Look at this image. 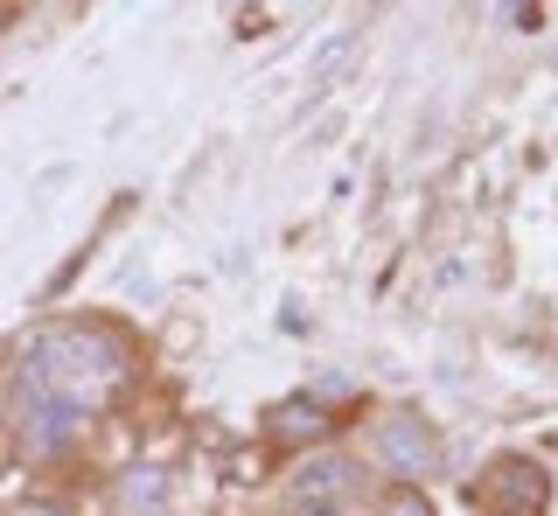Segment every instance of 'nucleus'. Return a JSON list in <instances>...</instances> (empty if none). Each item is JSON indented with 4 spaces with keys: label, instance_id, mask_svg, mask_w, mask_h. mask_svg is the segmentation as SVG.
Listing matches in <instances>:
<instances>
[{
    "label": "nucleus",
    "instance_id": "5",
    "mask_svg": "<svg viewBox=\"0 0 558 516\" xmlns=\"http://www.w3.org/2000/svg\"><path fill=\"white\" fill-rule=\"evenodd\" d=\"M322 433H328V411L314 405V398H287V405L272 411V440L279 446H314Z\"/></svg>",
    "mask_w": 558,
    "mask_h": 516
},
{
    "label": "nucleus",
    "instance_id": "6",
    "mask_svg": "<svg viewBox=\"0 0 558 516\" xmlns=\"http://www.w3.org/2000/svg\"><path fill=\"white\" fill-rule=\"evenodd\" d=\"M384 516H433V509H426V503H418V495H405V489H398V495H391V503H384Z\"/></svg>",
    "mask_w": 558,
    "mask_h": 516
},
{
    "label": "nucleus",
    "instance_id": "4",
    "mask_svg": "<svg viewBox=\"0 0 558 516\" xmlns=\"http://www.w3.org/2000/svg\"><path fill=\"white\" fill-rule=\"evenodd\" d=\"M377 460L391 475H426L433 460H440V446H433V433L418 419H405V411H398V419H384L377 426Z\"/></svg>",
    "mask_w": 558,
    "mask_h": 516
},
{
    "label": "nucleus",
    "instance_id": "1",
    "mask_svg": "<svg viewBox=\"0 0 558 516\" xmlns=\"http://www.w3.org/2000/svg\"><path fill=\"white\" fill-rule=\"evenodd\" d=\"M22 370L43 391H57L63 405L92 411V405H105L119 391V377H126V349H119L105 329H57V335H43L28 349Z\"/></svg>",
    "mask_w": 558,
    "mask_h": 516
},
{
    "label": "nucleus",
    "instance_id": "2",
    "mask_svg": "<svg viewBox=\"0 0 558 516\" xmlns=\"http://www.w3.org/2000/svg\"><path fill=\"white\" fill-rule=\"evenodd\" d=\"M14 419H22V433H28L35 454H57V446L77 440L84 411H77V405H63L57 391H43V384H35V377L22 370V377H14Z\"/></svg>",
    "mask_w": 558,
    "mask_h": 516
},
{
    "label": "nucleus",
    "instance_id": "3",
    "mask_svg": "<svg viewBox=\"0 0 558 516\" xmlns=\"http://www.w3.org/2000/svg\"><path fill=\"white\" fill-rule=\"evenodd\" d=\"M482 503L496 509V516H545V503H551V481H545V468L537 460H496V468L482 475Z\"/></svg>",
    "mask_w": 558,
    "mask_h": 516
},
{
    "label": "nucleus",
    "instance_id": "7",
    "mask_svg": "<svg viewBox=\"0 0 558 516\" xmlns=\"http://www.w3.org/2000/svg\"><path fill=\"white\" fill-rule=\"evenodd\" d=\"M8 516H63L57 503H22V509H8Z\"/></svg>",
    "mask_w": 558,
    "mask_h": 516
}]
</instances>
